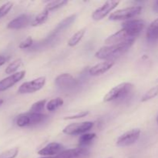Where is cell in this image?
<instances>
[{
    "mask_svg": "<svg viewBox=\"0 0 158 158\" xmlns=\"http://www.w3.org/2000/svg\"><path fill=\"white\" fill-rule=\"evenodd\" d=\"M134 41L135 40L119 43V44L103 46L96 52L95 57L97 59H100V60H110V59L120 56V55L125 53L127 51L129 50Z\"/></svg>",
    "mask_w": 158,
    "mask_h": 158,
    "instance_id": "cell-1",
    "label": "cell"
},
{
    "mask_svg": "<svg viewBox=\"0 0 158 158\" xmlns=\"http://www.w3.org/2000/svg\"><path fill=\"white\" fill-rule=\"evenodd\" d=\"M134 88V85L131 83H122L114 86L103 97L104 102H110L126 97Z\"/></svg>",
    "mask_w": 158,
    "mask_h": 158,
    "instance_id": "cell-2",
    "label": "cell"
},
{
    "mask_svg": "<svg viewBox=\"0 0 158 158\" xmlns=\"http://www.w3.org/2000/svg\"><path fill=\"white\" fill-rule=\"evenodd\" d=\"M46 119V116L43 114L38 113L28 112L19 115L16 118L17 126L19 127H26L32 126V125L38 124L43 122Z\"/></svg>",
    "mask_w": 158,
    "mask_h": 158,
    "instance_id": "cell-3",
    "label": "cell"
},
{
    "mask_svg": "<svg viewBox=\"0 0 158 158\" xmlns=\"http://www.w3.org/2000/svg\"><path fill=\"white\" fill-rule=\"evenodd\" d=\"M141 6H131V7L125 8L123 9H118L115 12H112L110 15L109 19L112 21H117V20H125L131 19L137 15H140L142 12Z\"/></svg>",
    "mask_w": 158,
    "mask_h": 158,
    "instance_id": "cell-4",
    "label": "cell"
},
{
    "mask_svg": "<svg viewBox=\"0 0 158 158\" xmlns=\"http://www.w3.org/2000/svg\"><path fill=\"white\" fill-rule=\"evenodd\" d=\"M46 84V77H40L32 80V81H28L23 83L19 87L18 93L20 94H32L36 91L40 90Z\"/></svg>",
    "mask_w": 158,
    "mask_h": 158,
    "instance_id": "cell-5",
    "label": "cell"
},
{
    "mask_svg": "<svg viewBox=\"0 0 158 158\" xmlns=\"http://www.w3.org/2000/svg\"><path fill=\"white\" fill-rule=\"evenodd\" d=\"M94 123L91 121L70 123L63 130V134L67 135H79L89 131L94 127Z\"/></svg>",
    "mask_w": 158,
    "mask_h": 158,
    "instance_id": "cell-6",
    "label": "cell"
},
{
    "mask_svg": "<svg viewBox=\"0 0 158 158\" xmlns=\"http://www.w3.org/2000/svg\"><path fill=\"white\" fill-rule=\"evenodd\" d=\"M135 37L133 36L132 34L129 31L127 30L124 28H122L118 32H115L113 35L107 37V39H106V40H105V43L108 45L119 44V43L135 40Z\"/></svg>",
    "mask_w": 158,
    "mask_h": 158,
    "instance_id": "cell-7",
    "label": "cell"
},
{
    "mask_svg": "<svg viewBox=\"0 0 158 158\" xmlns=\"http://www.w3.org/2000/svg\"><path fill=\"white\" fill-rule=\"evenodd\" d=\"M140 129H132L127 132L124 133L121 136L118 137L117 140V145L118 147H128L134 144V143L138 140L139 137L140 136Z\"/></svg>",
    "mask_w": 158,
    "mask_h": 158,
    "instance_id": "cell-8",
    "label": "cell"
},
{
    "mask_svg": "<svg viewBox=\"0 0 158 158\" xmlns=\"http://www.w3.org/2000/svg\"><path fill=\"white\" fill-rule=\"evenodd\" d=\"M120 4V1H114V0H110V1H107L102 5L100 7L97 8L92 14V19L95 21H100V20L103 19L104 17L109 13H110L118 5Z\"/></svg>",
    "mask_w": 158,
    "mask_h": 158,
    "instance_id": "cell-9",
    "label": "cell"
},
{
    "mask_svg": "<svg viewBox=\"0 0 158 158\" xmlns=\"http://www.w3.org/2000/svg\"><path fill=\"white\" fill-rule=\"evenodd\" d=\"M145 27V22L142 19H130L122 24V28L129 31L134 37L138 36Z\"/></svg>",
    "mask_w": 158,
    "mask_h": 158,
    "instance_id": "cell-10",
    "label": "cell"
},
{
    "mask_svg": "<svg viewBox=\"0 0 158 158\" xmlns=\"http://www.w3.org/2000/svg\"><path fill=\"white\" fill-rule=\"evenodd\" d=\"M25 75H26V71L22 70L0 80V92L6 90L9 88L12 87V86L16 84L18 82H19L20 80L24 78Z\"/></svg>",
    "mask_w": 158,
    "mask_h": 158,
    "instance_id": "cell-11",
    "label": "cell"
},
{
    "mask_svg": "<svg viewBox=\"0 0 158 158\" xmlns=\"http://www.w3.org/2000/svg\"><path fill=\"white\" fill-rule=\"evenodd\" d=\"M32 15L28 14H22L9 22L7 28L9 29H21L27 27L29 24H32Z\"/></svg>",
    "mask_w": 158,
    "mask_h": 158,
    "instance_id": "cell-12",
    "label": "cell"
},
{
    "mask_svg": "<svg viewBox=\"0 0 158 158\" xmlns=\"http://www.w3.org/2000/svg\"><path fill=\"white\" fill-rule=\"evenodd\" d=\"M55 84L63 89H70L77 86V82L71 74L63 73L56 78Z\"/></svg>",
    "mask_w": 158,
    "mask_h": 158,
    "instance_id": "cell-13",
    "label": "cell"
},
{
    "mask_svg": "<svg viewBox=\"0 0 158 158\" xmlns=\"http://www.w3.org/2000/svg\"><path fill=\"white\" fill-rule=\"evenodd\" d=\"M89 151L84 148H77L73 149L64 150L55 158H85L89 156Z\"/></svg>",
    "mask_w": 158,
    "mask_h": 158,
    "instance_id": "cell-14",
    "label": "cell"
},
{
    "mask_svg": "<svg viewBox=\"0 0 158 158\" xmlns=\"http://www.w3.org/2000/svg\"><path fill=\"white\" fill-rule=\"evenodd\" d=\"M64 151V148L60 143H50L38 151V154L43 157H55Z\"/></svg>",
    "mask_w": 158,
    "mask_h": 158,
    "instance_id": "cell-15",
    "label": "cell"
},
{
    "mask_svg": "<svg viewBox=\"0 0 158 158\" xmlns=\"http://www.w3.org/2000/svg\"><path fill=\"white\" fill-rule=\"evenodd\" d=\"M114 66V62L111 60H107V61L102 62V63H98L95 66H92L89 69V73L91 76L97 77V76H100L102 74L105 73L107 71H109L113 66Z\"/></svg>",
    "mask_w": 158,
    "mask_h": 158,
    "instance_id": "cell-16",
    "label": "cell"
},
{
    "mask_svg": "<svg viewBox=\"0 0 158 158\" xmlns=\"http://www.w3.org/2000/svg\"><path fill=\"white\" fill-rule=\"evenodd\" d=\"M147 40L150 43L158 42V19L153 21L147 30Z\"/></svg>",
    "mask_w": 158,
    "mask_h": 158,
    "instance_id": "cell-17",
    "label": "cell"
},
{
    "mask_svg": "<svg viewBox=\"0 0 158 158\" xmlns=\"http://www.w3.org/2000/svg\"><path fill=\"white\" fill-rule=\"evenodd\" d=\"M49 12L46 9H44V10L42 11L40 14L36 15L35 17V19H33L32 22V26H41V25L44 24L48 19V17H49Z\"/></svg>",
    "mask_w": 158,
    "mask_h": 158,
    "instance_id": "cell-18",
    "label": "cell"
},
{
    "mask_svg": "<svg viewBox=\"0 0 158 158\" xmlns=\"http://www.w3.org/2000/svg\"><path fill=\"white\" fill-rule=\"evenodd\" d=\"M85 32H86V29H85V28L77 31V32L69 40V41H68V46H70V47H73V46H77V45L81 41L83 37L84 36Z\"/></svg>",
    "mask_w": 158,
    "mask_h": 158,
    "instance_id": "cell-19",
    "label": "cell"
},
{
    "mask_svg": "<svg viewBox=\"0 0 158 158\" xmlns=\"http://www.w3.org/2000/svg\"><path fill=\"white\" fill-rule=\"evenodd\" d=\"M64 103V101L60 97H56L55 99L49 100L46 104V109L49 111H55L58 108L62 106Z\"/></svg>",
    "mask_w": 158,
    "mask_h": 158,
    "instance_id": "cell-20",
    "label": "cell"
},
{
    "mask_svg": "<svg viewBox=\"0 0 158 158\" xmlns=\"http://www.w3.org/2000/svg\"><path fill=\"white\" fill-rule=\"evenodd\" d=\"M96 136H97L96 134H94V133L93 134H85L80 136L78 140L80 148L90 144L93 140L96 138Z\"/></svg>",
    "mask_w": 158,
    "mask_h": 158,
    "instance_id": "cell-21",
    "label": "cell"
},
{
    "mask_svg": "<svg viewBox=\"0 0 158 158\" xmlns=\"http://www.w3.org/2000/svg\"><path fill=\"white\" fill-rule=\"evenodd\" d=\"M76 16H77V15L74 14V15H71L70 16L67 17V18H66L65 19H63L60 24H58V26L56 27V29H54V33H56V32H60V31H61L62 29H66V28L68 27L69 25L72 24L74 22V20L76 19Z\"/></svg>",
    "mask_w": 158,
    "mask_h": 158,
    "instance_id": "cell-22",
    "label": "cell"
},
{
    "mask_svg": "<svg viewBox=\"0 0 158 158\" xmlns=\"http://www.w3.org/2000/svg\"><path fill=\"white\" fill-rule=\"evenodd\" d=\"M68 2L66 0H55V1L49 2L45 7V9L48 10L49 12L56 10V9L62 8L65 5L67 4Z\"/></svg>",
    "mask_w": 158,
    "mask_h": 158,
    "instance_id": "cell-23",
    "label": "cell"
},
{
    "mask_svg": "<svg viewBox=\"0 0 158 158\" xmlns=\"http://www.w3.org/2000/svg\"><path fill=\"white\" fill-rule=\"evenodd\" d=\"M21 64H22L21 59H16V60H15L14 61H12V63H11L6 68V69H5V73H6V74H11V75H12V74H14V73L19 69V67L21 66Z\"/></svg>",
    "mask_w": 158,
    "mask_h": 158,
    "instance_id": "cell-24",
    "label": "cell"
},
{
    "mask_svg": "<svg viewBox=\"0 0 158 158\" xmlns=\"http://www.w3.org/2000/svg\"><path fill=\"white\" fill-rule=\"evenodd\" d=\"M158 95V85L150 89L148 92L145 93L144 95L141 97V102H147L151 99L154 98Z\"/></svg>",
    "mask_w": 158,
    "mask_h": 158,
    "instance_id": "cell-25",
    "label": "cell"
},
{
    "mask_svg": "<svg viewBox=\"0 0 158 158\" xmlns=\"http://www.w3.org/2000/svg\"><path fill=\"white\" fill-rule=\"evenodd\" d=\"M46 102L47 100H40V101L36 102V103H34L32 105L30 108V112L32 113H38V114H41V111L43 110L45 106H46Z\"/></svg>",
    "mask_w": 158,
    "mask_h": 158,
    "instance_id": "cell-26",
    "label": "cell"
},
{
    "mask_svg": "<svg viewBox=\"0 0 158 158\" xmlns=\"http://www.w3.org/2000/svg\"><path fill=\"white\" fill-rule=\"evenodd\" d=\"M19 154V148H14L0 154V158H15Z\"/></svg>",
    "mask_w": 158,
    "mask_h": 158,
    "instance_id": "cell-27",
    "label": "cell"
},
{
    "mask_svg": "<svg viewBox=\"0 0 158 158\" xmlns=\"http://www.w3.org/2000/svg\"><path fill=\"white\" fill-rule=\"evenodd\" d=\"M12 6H13V3L11 2H8L3 4L2 6H0V19L7 15L12 9Z\"/></svg>",
    "mask_w": 158,
    "mask_h": 158,
    "instance_id": "cell-28",
    "label": "cell"
},
{
    "mask_svg": "<svg viewBox=\"0 0 158 158\" xmlns=\"http://www.w3.org/2000/svg\"><path fill=\"white\" fill-rule=\"evenodd\" d=\"M32 43H33V40H32V37L29 36L27 37L26 40H23V42H21V43H19V48L22 49H28V48H29L31 46H32Z\"/></svg>",
    "mask_w": 158,
    "mask_h": 158,
    "instance_id": "cell-29",
    "label": "cell"
},
{
    "mask_svg": "<svg viewBox=\"0 0 158 158\" xmlns=\"http://www.w3.org/2000/svg\"><path fill=\"white\" fill-rule=\"evenodd\" d=\"M89 114L88 111H82V112L79 113V114H75V115L69 116V117H64V120H74V119H79V118H83V117H86Z\"/></svg>",
    "mask_w": 158,
    "mask_h": 158,
    "instance_id": "cell-30",
    "label": "cell"
},
{
    "mask_svg": "<svg viewBox=\"0 0 158 158\" xmlns=\"http://www.w3.org/2000/svg\"><path fill=\"white\" fill-rule=\"evenodd\" d=\"M153 10L155 13L158 14V0L154 2V5H153Z\"/></svg>",
    "mask_w": 158,
    "mask_h": 158,
    "instance_id": "cell-31",
    "label": "cell"
},
{
    "mask_svg": "<svg viewBox=\"0 0 158 158\" xmlns=\"http://www.w3.org/2000/svg\"><path fill=\"white\" fill-rule=\"evenodd\" d=\"M6 62V57L2 56H0V66H2L3 64H5Z\"/></svg>",
    "mask_w": 158,
    "mask_h": 158,
    "instance_id": "cell-32",
    "label": "cell"
},
{
    "mask_svg": "<svg viewBox=\"0 0 158 158\" xmlns=\"http://www.w3.org/2000/svg\"><path fill=\"white\" fill-rule=\"evenodd\" d=\"M3 103H4V100H0V106H1V105H2Z\"/></svg>",
    "mask_w": 158,
    "mask_h": 158,
    "instance_id": "cell-33",
    "label": "cell"
},
{
    "mask_svg": "<svg viewBox=\"0 0 158 158\" xmlns=\"http://www.w3.org/2000/svg\"><path fill=\"white\" fill-rule=\"evenodd\" d=\"M40 158H55V157H40Z\"/></svg>",
    "mask_w": 158,
    "mask_h": 158,
    "instance_id": "cell-34",
    "label": "cell"
},
{
    "mask_svg": "<svg viewBox=\"0 0 158 158\" xmlns=\"http://www.w3.org/2000/svg\"><path fill=\"white\" fill-rule=\"evenodd\" d=\"M157 123H158V116H157Z\"/></svg>",
    "mask_w": 158,
    "mask_h": 158,
    "instance_id": "cell-35",
    "label": "cell"
},
{
    "mask_svg": "<svg viewBox=\"0 0 158 158\" xmlns=\"http://www.w3.org/2000/svg\"><path fill=\"white\" fill-rule=\"evenodd\" d=\"M157 83H158V79L157 80Z\"/></svg>",
    "mask_w": 158,
    "mask_h": 158,
    "instance_id": "cell-36",
    "label": "cell"
},
{
    "mask_svg": "<svg viewBox=\"0 0 158 158\" xmlns=\"http://www.w3.org/2000/svg\"><path fill=\"white\" fill-rule=\"evenodd\" d=\"M108 158H112V157H108Z\"/></svg>",
    "mask_w": 158,
    "mask_h": 158,
    "instance_id": "cell-37",
    "label": "cell"
}]
</instances>
